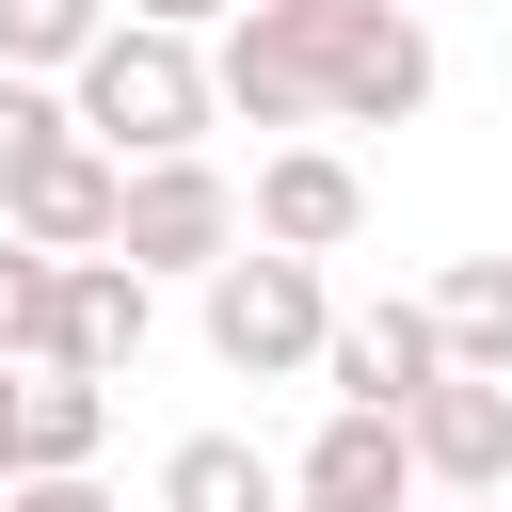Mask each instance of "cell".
I'll use <instances>...</instances> for the list:
<instances>
[{"instance_id": "obj_15", "label": "cell", "mask_w": 512, "mask_h": 512, "mask_svg": "<svg viewBox=\"0 0 512 512\" xmlns=\"http://www.w3.org/2000/svg\"><path fill=\"white\" fill-rule=\"evenodd\" d=\"M48 320H64V256L0 224V368H48Z\"/></svg>"}, {"instance_id": "obj_3", "label": "cell", "mask_w": 512, "mask_h": 512, "mask_svg": "<svg viewBox=\"0 0 512 512\" xmlns=\"http://www.w3.org/2000/svg\"><path fill=\"white\" fill-rule=\"evenodd\" d=\"M208 352L240 368V384H288V368H320L336 352V304H320V256H224L208 272Z\"/></svg>"}, {"instance_id": "obj_21", "label": "cell", "mask_w": 512, "mask_h": 512, "mask_svg": "<svg viewBox=\"0 0 512 512\" xmlns=\"http://www.w3.org/2000/svg\"><path fill=\"white\" fill-rule=\"evenodd\" d=\"M288 512H320V496H288Z\"/></svg>"}, {"instance_id": "obj_7", "label": "cell", "mask_w": 512, "mask_h": 512, "mask_svg": "<svg viewBox=\"0 0 512 512\" xmlns=\"http://www.w3.org/2000/svg\"><path fill=\"white\" fill-rule=\"evenodd\" d=\"M400 432H416V480H432V496H512V384L448 368Z\"/></svg>"}, {"instance_id": "obj_4", "label": "cell", "mask_w": 512, "mask_h": 512, "mask_svg": "<svg viewBox=\"0 0 512 512\" xmlns=\"http://www.w3.org/2000/svg\"><path fill=\"white\" fill-rule=\"evenodd\" d=\"M240 240H256V192L224 160H144L128 176V240H112L128 272H224Z\"/></svg>"}, {"instance_id": "obj_19", "label": "cell", "mask_w": 512, "mask_h": 512, "mask_svg": "<svg viewBox=\"0 0 512 512\" xmlns=\"http://www.w3.org/2000/svg\"><path fill=\"white\" fill-rule=\"evenodd\" d=\"M0 480H16V368H0Z\"/></svg>"}, {"instance_id": "obj_12", "label": "cell", "mask_w": 512, "mask_h": 512, "mask_svg": "<svg viewBox=\"0 0 512 512\" xmlns=\"http://www.w3.org/2000/svg\"><path fill=\"white\" fill-rule=\"evenodd\" d=\"M304 480H272V448L256 432H176L160 448V512H288Z\"/></svg>"}, {"instance_id": "obj_6", "label": "cell", "mask_w": 512, "mask_h": 512, "mask_svg": "<svg viewBox=\"0 0 512 512\" xmlns=\"http://www.w3.org/2000/svg\"><path fill=\"white\" fill-rule=\"evenodd\" d=\"M144 336H160V272H128V256H64L48 368H96V384H128V368H144Z\"/></svg>"}, {"instance_id": "obj_9", "label": "cell", "mask_w": 512, "mask_h": 512, "mask_svg": "<svg viewBox=\"0 0 512 512\" xmlns=\"http://www.w3.org/2000/svg\"><path fill=\"white\" fill-rule=\"evenodd\" d=\"M288 480H304L320 512H416V496H432V480H416V432H400V416H352V400L320 416V448H304Z\"/></svg>"}, {"instance_id": "obj_8", "label": "cell", "mask_w": 512, "mask_h": 512, "mask_svg": "<svg viewBox=\"0 0 512 512\" xmlns=\"http://www.w3.org/2000/svg\"><path fill=\"white\" fill-rule=\"evenodd\" d=\"M352 224H368V176H352L336 144H272V160H256V240H272V256H336Z\"/></svg>"}, {"instance_id": "obj_13", "label": "cell", "mask_w": 512, "mask_h": 512, "mask_svg": "<svg viewBox=\"0 0 512 512\" xmlns=\"http://www.w3.org/2000/svg\"><path fill=\"white\" fill-rule=\"evenodd\" d=\"M432 336H448V368H480V384H512V256H448L432 288Z\"/></svg>"}, {"instance_id": "obj_17", "label": "cell", "mask_w": 512, "mask_h": 512, "mask_svg": "<svg viewBox=\"0 0 512 512\" xmlns=\"http://www.w3.org/2000/svg\"><path fill=\"white\" fill-rule=\"evenodd\" d=\"M0 512H112V480L80 464V480H0Z\"/></svg>"}, {"instance_id": "obj_11", "label": "cell", "mask_w": 512, "mask_h": 512, "mask_svg": "<svg viewBox=\"0 0 512 512\" xmlns=\"http://www.w3.org/2000/svg\"><path fill=\"white\" fill-rule=\"evenodd\" d=\"M112 448V384L96 368H16V480H80Z\"/></svg>"}, {"instance_id": "obj_1", "label": "cell", "mask_w": 512, "mask_h": 512, "mask_svg": "<svg viewBox=\"0 0 512 512\" xmlns=\"http://www.w3.org/2000/svg\"><path fill=\"white\" fill-rule=\"evenodd\" d=\"M208 80L240 128H416L432 32H416V0H240Z\"/></svg>"}, {"instance_id": "obj_14", "label": "cell", "mask_w": 512, "mask_h": 512, "mask_svg": "<svg viewBox=\"0 0 512 512\" xmlns=\"http://www.w3.org/2000/svg\"><path fill=\"white\" fill-rule=\"evenodd\" d=\"M112 16H128V0H0V64H16V80H80V64L112 48Z\"/></svg>"}, {"instance_id": "obj_10", "label": "cell", "mask_w": 512, "mask_h": 512, "mask_svg": "<svg viewBox=\"0 0 512 512\" xmlns=\"http://www.w3.org/2000/svg\"><path fill=\"white\" fill-rule=\"evenodd\" d=\"M0 224H16V240H48V256H112V240H128V160H112V144H64Z\"/></svg>"}, {"instance_id": "obj_5", "label": "cell", "mask_w": 512, "mask_h": 512, "mask_svg": "<svg viewBox=\"0 0 512 512\" xmlns=\"http://www.w3.org/2000/svg\"><path fill=\"white\" fill-rule=\"evenodd\" d=\"M320 384H336L352 416H416V400L448 384V336H432V304H352V320H336V352H320Z\"/></svg>"}, {"instance_id": "obj_2", "label": "cell", "mask_w": 512, "mask_h": 512, "mask_svg": "<svg viewBox=\"0 0 512 512\" xmlns=\"http://www.w3.org/2000/svg\"><path fill=\"white\" fill-rule=\"evenodd\" d=\"M64 96H80V144H112L128 176H144V160H192L208 112H224L208 48H192V32H144V16H112V48H96Z\"/></svg>"}, {"instance_id": "obj_20", "label": "cell", "mask_w": 512, "mask_h": 512, "mask_svg": "<svg viewBox=\"0 0 512 512\" xmlns=\"http://www.w3.org/2000/svg\"><path fill=\"white\" fill-rule=\"evenodd\" d=\"M432 512H512V496H432Z\"/></svg>"}, {"instance_id": "obj_16", "label": "cell", "mask_w": 512, "mask_h": 512, "mask_svg": "<svg viewBox=\"0 0 512 512\" xmlns=\"http://www.w3.org/2000/svg\"><path fill=\"white\" fill-rule=\"evenodd\" d=\"M64 144H80V96H48V80H16V64H0V208H16Z\"/></svg>"}, {"instance_id": "obj_18", "label": "cell", "mask_w": 512, "mask_h": 512, "mask_svg": "<svg viewBox=\"0 0 512 512\" xmlns=\"http://www.w3.org/2000/svg\"><path fill=\"white\" fill-rule=\"evenodd\" d=\"M128 16H144V32H224L240 0H128Z\"/></svg>"}]
</instances>
